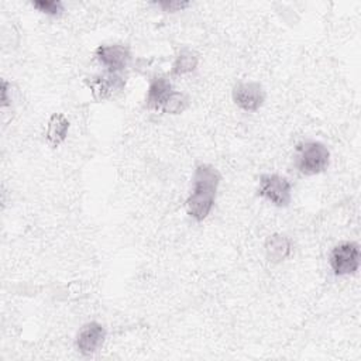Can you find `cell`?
<instances>
[{
	"label": "cell",
	"mask_w": 361,
	"mask_h": 361,
	"mask_svg": "<svg viewBox=\"0 0 361 361\" xmlns=\"http://www.w3.org/2000/svg\"><path fill=\"white\" fill-rule=\"evenodd\" d=\"M87 85L96 100H104L109 99L116 90H121L124 80L118 73L107 72L92 76Z\"/></svg>",
	"instance_id": "cell-9"
},
{
	"label": "cell",
	"mask_w": 361,
	"mask_h": 361,
	"mask_svg": "<svg viewBox=\"0 0 361 361\" xmlns=\"http://www.w3.org/2000/svg\"><path fill=\"white\" fill-rule=\"evenodd\" d=\"M104 338H106L104 327L97 322H89L79 329L75 344L80 354L92 355L103 345Z\"/></svg>",
	"instance_id": "cell-7"
},
{
	"label": "cell",
	"mask_w": 361,
	"mask_h": 361,
	"mask_svg": "<svg viewBox=\"0 0 361 361\" xmlns=\"http://www.w3.org/2000/svg\"><path fill=\"white\" fill-rule=\"evenodd\" d=\"M0 90H1V106L3 107H6L7 104H8V83H7V80H1V87H0Z\"/></svg>",
	"instance_id": "cell-16"
},
{
	"label": "cell",
	"mask_w": 361,
	"mask_h": 361,
	"mask_svg": "<svg viewBox=\"0 0 361 361\" xmlns=\"http://www.w3.org/2000/svg\"><path fill=\"white\" fill-rule=\"evenodd\" d=\"M68 130H69L68 118L61 113H54L49 117L47 124V131H45L47 142L51 147H58L65 141L68 135Z\"/></svg>",
	"instance_id": "cell-11"
},
{
	"label": "cell",
	"mask_w": 361,
	"mask_h": 361,
	"mask_svg": "<svg viewBox=\"0 0 361 361\" xmlns=\"http://www.w3.org/2000/svg\"><path fill=\"white\" fill-rule=\"evenodd\" d=\"M197 56L195 52H192L190 49H180V52L176 55L172 68H171V73L175 76H180L185 73H189L192 71L196 69L197 66Z\"/></svg>",
	"instance_id": "cell-12"
},
{
	"label": "cell",
	"mask_w": 361,
	"mask_h": 361,
	"mask_svg": "<svg viewBox=\"0 0 361 361\" xmlns=\"http://www.w3.org/2000/svg\"><path fill=\"white\" fill-rule=\"evenodd\" d=\"M233 100L244 111H257L265 100V92L258 82H238L233 87Z\"/></svg>",
	"instance_id": "cell-6"
},
{
	"label": "cell",
	"mask_w": 361,
	"mask_h": 361,
	"mask_svg": "<svg viewBox=\"0 0 361 361\" xmlns=\"http://www.w3.org/2000/svg\"><path fill=\"white\" fill-rule=\"evenodd\" d=\"M173 92H175L173 86L168 78L165 76L152 78L145 94V107L148 110H162L164 104L168 102V99Z\"/></svg>",
	"instance_id": "cell-8"
},
{
	"label": "cell",
	"mask_w": 361,
	"mask_h": 361,
	"mask_svg": "<svg viewBox=\"0 0 361 361\" xmlns=\"http://www.w3.org/2000/svg\"><path fill=\"white\" fill-rule=\"evenodd\" d=\"M164 11H180L189 6L188 1H158L157 3Z\"/></svg>",
	"instance_id": "cell-15"
},
{
	"label": "cell",
	"mask_w": 361,
	"mask_h": 361,
	"mask_svg": "<svg viewBox=\"0 0 361 361\" xmlns=\"http://www.w3.org/2000/svg\"><path fill=\"white\" fill-rule=\"evenodd\" d=\"M330 162V152L320 141H302L295 148V166L303 175L323 172Z\"/></svg>",
	"instance_id": "cell-2"
},
{
	"label": "cell",
	"mask_w": 361,
	"mask_h": 361,
	"mask_svg": "<svg viewBox=\"0 0 361 361\" xmlns=\"http://www.w3.org/2000/svg\"><path fill=\"white\" fill-rule=\"evenodd\" d=\"M292 252V241L283 234H272L265 241V254L269 261L281 262Z\"/></svg>",
	"instance_id": "cell-10"
},
{
	"label": "cell",
	"mask_w": 361,
	"mask_h": 361,
	"mask_svg": "<svg viewBox=\"0 0 361 361\" xmlns=\"http://www.w3.org/2000/svg\"><path fill=\"white\" fill-rule=\"evenodd\" d=\"M258 195L276 207H286L292 200V183L279 173H264L259 176Z\"/></svg>",
	"instance_id": "cell-3"
},
{
	"label": "cell",
	"mask_w": 361,
	"mask_h": 361,
	"mask_svg": "<svg viewBox=\"0 0 361 361\" xmlns=\"http://www.w3.org/2000/svg\"><path fill=\"white\" fill-rule=\"evenodd\" d=\"M32 7L51 17H56L63 11V4L58 0H37L32 1Z\"/></svg>",
	"instance_id": "cell-14"
},
{
	"label": "cell",
	"mask_w": 361,
	"mask_h": 361,
	"mask_svg": "<svg viewBox=\"0 0 361 361\" xmlns=\"http://www.w3.org/2000/svg\"><path fill=\"white\" fill-rule=\"evenodd\" d=\"M94 55L97 61L107 69V72L111 73H118L124 71L131 61V52L128 47L121 44L99 45Z\"/></svg>",
	"instance_id": "cell-5"
},
{
	"label": "cell",
	"mask_w": 361,
	"mask_h": 361,
	"mask_svg": "<svg viewBox=\"0 0 361 361\" xmlns=\"http://www.w3.org/2000/svg\"><path fill=\"white\" fill-rule=\"evenodd\" d=\"M360 247L353 241L338 243L330 252V267L337 276L351 275L360 268Z\"/></svg>",
	"instance_id": "cell-4"
},
{
	"label": "cell",
	"mask_w": 361,
	"mask_h": 361,
	"mask_svg": "<svg viewBox=\"0 0 361 361\" xmlns=\"http://www.w3.org/2000/svg\"><path fill=\"white\" fill-rule=\"evenodd\" d=\"M221 175L210 164H199L192 178V190L186 199V212L196 220L203 221L212 212Z\"/></svg>",
	"instance_id": "cell-1"
},
{
	"label": "cell",
	"mask_w": 361,
	"mask_h": 361,
	"mask_svg": "<svg viewBox=\"0 0 361 361\" xmlns=\"http://www.w3.org/2000/svg\"><path fill=\"white\" fill-rule=\"evenodd\" d=\"M189 104V99L185 93L182 92H173L171 94V97L168 99V102L164 104L162 111L166 114H179L182 113Z\"/></svg>",
	"instance_id": "cell-13"
}]
</instances>
